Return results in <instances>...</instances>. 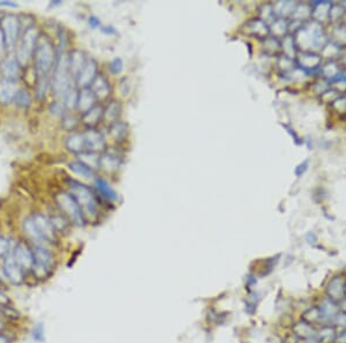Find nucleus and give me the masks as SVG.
Masks as SVG:
<instances>
[{"mask_svg":"<svg viewBox=\"0 0 346 343\" xmlns=\"http://www.w3.org/2000/svg\"><path fill=\"white\" fill-rule=\"evenodd\" d=\"M32 59L36 78H50V73L56 65L57 53L49 36L44 34L38 35Z\"/></svg>","mask_w":346,"mask_h":343,"instance_id":"f257e3e1","label":"nucleus"},{"mask_svg":"<svg viewBox=\"0 0 346 343\" xmlns=\"http://www.w3.org/2000/svg\"><path fill=\"white\" fill-rule=\"evenodd\" d=\"M72 74L69 69L68 63V53H66L63 49L57 55V60L55 68H53V74L51 77V87L52 92L57 97L64 98V96L69 89L72 88L71 85Z\"/></svg>","mask_w":346,"mask_h":343,"instance_id":"f03ea898","label":"nucleus"},{"mask_svg":"<svg viewBox=\"0 0 346 343\" xmlns=\"http://www.w3.org/2000/svg\"><path fill=\"white\" fill-rule=\"evenodd\" d=\"M68 187L69 193L79 204L84 218H89V220L96 218L98 215V202L92 189L80 181L72 179L68 181Z\"/></svg>","mask_w":346,"mask_h":343,"instance_id":"7ed1b4c3","label":"nucleus"},{"mask_svg":"<svg viewBox=\"0 0 346 343\" xmlns=\"http://www.w3.org/2000/svg\"><path fill=\"white\" fill-rule=\"evenodd\" d=\"M294 42L304 50H308L312 48H324L327 41L322 27L317 22H313L296 30Z\"/></svg>","mask_w":346,"mask_h":343,"instance_id":"20e7f679","label":"nucleus"},{"mask_svg":"<svg viewBox=\"0 0 346 343\" xmlns=\"http://www.w3.org/2000/svg\"><path fill=\"white\" fill-rule=\"evenodd\" d=\"M38 31L35 26H29L24 30L21 40L19 41L18 47L15 50V59L19 61L21 66L28 65L30 59H32L36 48V42L38 39Z\"/></svg>","mask_w":346,"mask_h":343,"instance_id":"39448f33","label":"nucleus"},{"mask_svg":"<svg viewBox=\"0 0 346 343\" xmlns=\"http://www.w3.org/2000/svg\"><path fill=\"white\" fill-rule=\"evenodd\" d=\"M56 202L58 207L63 212L69 221L74 224L82 226L84 224V215L82 213L79 204L74 199V197L69 192H60L56 196Z\"/></svg>","mask_w":346,"mask_h":343,"instance_id":"423d86ee","label":"nucleus"},{"mask_svg":"<svg viewBox=\"0 0 346 343\" xmlns=\"http://www.w3.org/2000/svg\"><path fill=\"white\" fill-rule=\"evenodd\" d=\"M32 251H34L35 264L31 272L34 273L36 279L45 280L52 273L53 262H55L53 261V255L50 251L40 245H36Z\"/></svg>","mask_w":346,"mask_h":343,"instance_id":"0eeeda50","label":"nucleus"},{"mask_svg":"<svg viewBox=\"0 0 346 343\" xmlns=\"http://www.w3.org/2000/svg\"><path fill=\"white\" fill-rule=\"evenodd\" d=\"M0 30L5 39L7 50L13 49L18 43L20 31H21V21L15 14H5L0 19Z\"/></svg>","mask_w":346,"mask_h":343,"instance_id":"6e6552de","label":"nucleus"},{"mask_svg":"<svg viewBox=\"0 0 346 343\" xmlns=\"http://www.w3.org/2000/svg\"><path fill=\"white\" fill-rule=\"evenodd\" d=\"M12 257L14 258L16 263H18L24 272L31 271L35 264L34 251L29 247L28 244L23 242H20L16 244Z\"/></svg>","mask_w":346,"mask_h":343,"instance_id":"1a4fd4ad","label":"nucleus"},{"mask_svg":"<svg viewBox=\"0 0 346 343\" xmlns=\"http://www.w3.org/2000/svg\"><path fill=\"white\" fill-rule=\"evenodd\" d=\"M3 271L8 282L19 286L24 281V271L19 266L12 255H7L3 264Z\"/></svg>","mask_w":346,"mask_h":343,"instance_id":"9d476101","label":"nucleus"},{"mask_svg":"<svg viewBox=\"0 0 346 343\" xmlns=\"http://www.w3.org/2000/svg\"><path fill=\"white\" fill-rule=\"evenodd\" d=\"M31 217L45 243H53L57 241V230L52 224L51 218L44 216L43 214H36Z\"/></svg>","mask_w":346,"mask_h":343,"instance_id":"9b49d317","label":"nucleus"},{"mask_svg":"<svg viewBox=\"0 0 346 343\" xmlns=\"http://www.w3.org/2000/svg\"><path fill=\"white\" fill-rule=\"evenodd\" d=\"M97 71H98V66H97L96 60L93 59V58H90V59H88V61H87L84 67L82 68V71L77 74V77L75 78L77 87H80L81 89L89 88V87L92 86L93 81L96 79V77L98 75Z\"/></svg>","mask_w":346,"mask_h":343,"instance_id":"f8f14e48","label":"nucleus"},{"mask_svg":"<svg viewBox=\"0 0 346 343\" xmlns=\"http://www.w3.org/2000/svg\"><path fill=\"white\" fill-rule=\"evenodd\" d=\"M345 282L346 280L341 275L333 276L325 288V293H327L328 298L339 304L345 298Z\"/></svg>","mask_w":346,"mask_h":343,"instance_id":"ddd939ff","label":"nucleus"},{"mask_svg":"<svg viewBox=\"0 0 346 343\" xmlns=\"http://www.w3.org/2000/svg\"><path fill=\"white\" fill-rule=\"evenodd\" d=\"M319 308L321 315H322L323 325H333L335 319L340 312L339 304H337L333 300L329 299L328 297H325V298L321 301Z\"/></svg>","mask_w":346,"mask_h":343,"instance_id":"4468645a","label":"nucleus"},{"mask_svg":"<svg viewBox=\"0 0 346 343\" xmlns=\"http://www.w3.org/2000/svg\"><path fill=\"white\" fill-rule=\"evenodd\" d=\"M0 71H2L3 79L16 82L21 78L22 66L20 65L15 58H11V59L4 61L2 64V67H0Z\"/></svg>","mask_w":346,"mask_h":343,"instance_id":"2eb2a0df","label":"nucleus"},{"mask_svg":"<svg viewBox=\"0 0 346 343\" xmlns=\"http://www.w3.org/2000/svg\"><path fill=\"white\" fill-rule=\"evenodd\" d=\"M83 135L85 139L87 149L88 150L100 153L105 148V139L101 132L94 129H89L88 131L84 132Z\"/></svg>","mask_w":346,"mask_h":343,"instance_id":"dca6fc26","label":"nucleus"},{"mask_svg":"<svg viewBox=\"0 0 346 343\" xmlns=\"http://www.w3.org/2000/svg\"><path fill=\"white\" fill-rule=\"evenodd\" d=\"M88 58H87L84 51L82 50H73L72 52L68 53V63H69V69H71L72 77L75 79L82 68L84 67Z\"/></svg>","mask_w":346,"mask_h":343,"instance_id":"f3484780","label":"nucleus"},{"mask_svg":"<svg viewBox=\"0 0 346 343\" xmlns=\"http://www.w3.org/2000/svg\"><path fill=\"white\" fill-rule=\"evenodd\" d=\"M89 88L94 93L96 100H105V98L109 97L111 93L110 82L105 77L101 75V74H98Z\"/></svg>","mask_w":346,"mask_h":343,"instance_id":"a211bd4d","label":"nucleus"},{"mask_svg":"<svg viewBox=\"0 0 346 343\" xmlns=\"http://www.w3.org/2000/svg\"><path fill=\"white\" fill-rule=\"evenodd\" d=\"M18 87L16 82L2 79L0 80V103L2 104H11L14 102L15 95L18 93Z\"/></svg>","mask_w":346,"mask_h":343,"instance_id":"6ab92c4d","label":"nucleus"},{"mask_svg":"<svg viewBox=\"0 0 346 343\" xmlns=\"http://www.w3.org/2000/svg\"><path fill=\"white\" fill-rule=\"evenodd\" d=\"M96 105V97H95L94 93L90 90V88L81 89L79 93V98H77V104L76 107L79 109L82 115L88 112L90 109Z\"/></svg>","mask_w":346,"mask_h":343,"instance_id":"aec40b11","label":"nucleus"},{"mask_svg":"<svg viewBox=\"0 0 346 343\" xmlns=\"http://www.w3.org/2000/svg\"><path fill=\"white\" fill-rule=\"evenodd\" d=\"M292 332H293V335L296 338L304 341L308 340V338L315 337L316 335V328L314 326H312L311 324H308V322L304 320L295 322V324L292 326Z\"/></svg>","mask_w":346,"mask_h":343,"instance_id":"412c9836","label":"nucleus"},{"mask_svg":"<svg viewBox=\"0 0 346 343\" xmlns=\"http://www.w3.org/2000/svg\"><path fill=\"white\" fill-rule=\"evenodd\" d=\"M66 148L68 151L74 153V154H81V153L85 151V139L83 133H72L66 138Z\"/></svg>","mask_w":346,"mask_h":343,"instance_id":"4be33fe9","label":"nucleus"},{"mask_svg":"<svg viewBox=\"0 0 346 343\" xmlns=\"http://www.w3.org/2000/svg\"><path fill=\"white\" fill-rule=\"evenodd\" d=\"M315 337L320 343H335L337 337L335 326L322 325L319 329H316Z\"/></svg>","mask_w":346,"mask_h":343,"instance_id":"5701e85b","label":"nucleus"},{"mask_svg":"<svg viewBox=\"0 0 346 343\" xmlns=\"http://www.w3.org/2000/svg\"><path fill=\"white\" fill-rule=\"evenodd\" d=\"M298 63L301 69H315L320 66L321 57L312 52H302L298 57Z\"/></svg>","mask_w":346,"mask_h":343,"instance_id":"b1692460","label":"nucleus"},{"mask_svg":"<svg viewBox=\"0 0 346 343\" xmlns=\"http://www.w3.org/2000/svg\"><path fill=\"white\" fill-rule=\"evenodd\" d=\"M95 185H96L98 192H100L102 194V197L105 198L106 200H109V201L118 200V193L114 191V188L105 179L97 178L96 181H95Z\"/></svg>","mask_w":346,"mask_h":343,"instance_id":"393cba45","label":"nucleus"},{"mask_svg":"<svg viewBox=\"0 0 346 343\" xmlns=\"http://www.w3.org/2000/svg\"><path fill=\"white\" fill-rule=\"evenodd\" d=\"M23 231L24 234L27 235V236L31 239V241L36 242L37 244H42L45 243V241L42 237V235L39 234L38 229H37V226L35 224L34 220H32V217H28L26 220L23 221Z\"/></svg>","mask_w":346,"mask_h":343,"instance_id":"a878e982","label":"nucleus"},{"mask_svg":"<svg viewBox=\"0 0 346 343\" xmlns=\"http://www.w3.org/2000/svg\"><path fill=\"white\" fill-rule=\"evenodd\" d=\"M103 116H104V110H103V107L100 105H95L93 109H90L88 112H85L83 115L82 121H83L87 126L94 127L100 123Z\"/></svg>","mask_w":346,"mask_h":343,"instance_id":"bb28decb","label":"nucleus"},{"mask_svg":"<svg viewBox=\"0 0 346 343\" xmlns=\"http://www.w3.org/2000/svg\"><path fill=\"white\" fill-rule=\"evenodd\" d=\"M68 168H69V170L75 173V175L83 177V178H85V179L94 178V177L96 176V171H95V169L88 167V165H85L84 163L80 162V161L69 163Z\"/></svg>","mask_w":346,"mask_h":343,"instance_id":"cd10ccee","label":"nucleus"},{"mask_svg":"<svg viewBox=\"0 0 346 343\" xmlns=\"http://www.w3.org/2000/svg\"><path fill=\"white\" fill-rule=\"evenodd\" d=\"M301 320L308 322V324L314 326V327L316 325H320V326L323 325L322 315H321V311H320L319 307H313L311 309L306 310V311L302 313Z\"/></svg>","mask_w":346,"mask_h":343,"instance_id":"c85d7f7f","label":"nucleus"},{"mask_svg":"<svg viewBox=\"0 0 346 343\" xmlns=\"http://www.w3.org/2000/svg\"><path fill=\"white\" fill-rule=\"evenodd\" d=\"M100 168L108 172H113L119 168V158L114 154H104L101 156Z\"/></svg>","mask_w":346,"mask_h":343,"instance_id":"c756f323","label":"nucleus"},{"mask_svg":"<svg viewBox=\"0 0 346 343\" xmlns=\"http://www.w3.org/2000/svg\"><path fill=\"white\" fill-rule=\"evenodd\" d=\"M127 125L120 121H115L110 125V134L115 141H122L127 135Z\"/></svg>","mask_w":346,"mask_h":343,"instance_id":"7c9ffc66","label":"nucleus"},{"mask_svg":"<svg viewBox=\"0 0 346 343\" xmlns=\"http://www.w3.org/2000/svg\"><path fill=\"white\" fill-rule=\"evenodd\" d=\"M79 158H80V162L84 163L85 165H88V167H90V168H93V169L100 168L101 156H100V154H98V153L85 150L83 153H81V154H79Z\"/></svg>","mask_w":346,"mask_h":343,"instance_id":"2f4dec72","label":"nucleus"},{"mask_svg":"<svg viewBox=\"0 0 346 343\" xmlns=\"http://www.w3.org/2000/svg\"><path fill=\"white\" fill-rule=\"evenodd\" d=\"M247 28H248V31L252 32V34L256 35L257 37H263L266 36L269 30H268V24L262 21V20H253L248 24H247Z\"/></svg>","mask_w":346,"mask_h":343,"instance_id":"473e14b6","label":"nucleus"},{"mask_svg":"<svg viewBox=\"0 0 346 343\" xmlns=\"http://www.w3.org/2000/svg\"><path fill=\"white\" fill-rule=\"evenodd\" d=\"M330 8L331 5L329 3H319L313 10L312 15L314 16L316 21H324L330 13Z\"/></svg>","mask_w":346,"mask_h":343,"instance_id":"72a5a7b5","label":"nucleus"},{"mask_svg":"<svg viewBox=\"0 0 346 343\" xmlns=\"http://www.w3.org/2000/svg\"><path fill=\"white\" fill-rule=\"evenodd\" d=\"M120 110L121 107L119 105L118 102H111L104 110V116H103V118H104L105 121H108V123L112 124L117 121L118 116L120 113Z\"/></svg>","mask_w":346,"mask_h":343,"instance_id":"f704fd0d","label":"nucleus"},{"mask_svg":"<svg viewBox=\"0 0 346 343\" xmlns=\"http://www.w3.org/2000/svg\"><path fill=\"white\" fill-rule=\"evenodd\" d=\"M273 7H274L275 15H278L282 18V16H286L290 14L292 15L295 8V5L291 2H281V3L275 4Z\"/></svg>","mask_w":346,"mask_h":343,"instance_id":"c9c22d12","label":"nucleus"},{"mask_svg":"<svg viewBox=\"0 0 346 343\" xmlns=\"http://www.w3.org/2000/svg\"><path fill=\"white\" fill-rule=\"evenodd\" d=\"M14 103L19 107L22 109H27L31 104V95L26 89H19L18 93L15 95Z\"/></svg>","mask_w":346,"mask_h":343,"instance_id":"e433bc0d","label":"nucleus"},{"mask_svg":"<svg viewBox=\"0 0 346 343\" xmlns=\"http://www.w3.org/2000/svg\"><path fill=\"white\" fill-rule=\"evenodd\" d=\"M287 29H288V26H287V22L285 19L279 18L277 20H274V21L271 22L270 31L273 32L276 37H282L285 35Z\"/></svg>","mask_w":346,"mask_h":343,"instance_id":"4c0bfd02","label":"nucleus"},{"mask_svg":"<svg viewBox=\"0 0 346 343\" xmlns=\"http://www.w3.org/2000/svg\"><path fill=\"white\" fill-rule=\"evenodd\" d=\"M310 15H312V10L310 6L304 4V5L295 6L293 13H292V18L294 19V21H302V20H306Z\"/></svg>","mask_w":346,"mask_h":343,"instance_id":"58836bf2","label":"nucleus"},{"mask_svg":"<svg viewBox=\"0 0 346 343\" xmlns=\"http://www.w3.org/2000/svg\"><path fill=\"white\" fill-rule=\"evenodd\" d=\"M282 48H283V51L285 53V57L290 58H294L295 56V42H294V39L292 36H285L284 37L283 42H282Z\"/></svg>","mask_w":346,"mask_h":343,"instance_id":"ea45409f","label":"nucleus"},{"mask_svg":"<svg viewBox=\"0 0 346 343\" xmlns=\"http://www.w3.org/2000/svg\"><path fill=\"white\" fill-rule=\"evenodd\" d=\"M77 98H79V93L72 87L64 96V104L66 109H73V107H75L77 104Z\"/></svg>","mask_w":346,"mask_h":343,"instance_id":"a19ab883","label":"nucleus"},{"mask_svg":"<svg viewBox=\"0 0 346 343\" xmlns=\"http://www.w3.org/2000/svg\"><path fill=\"white\" fill-rule=\"evenodd\" d=\"M77 125V118L74 115L65 113L63 116V127L67 131H72Z\"/></svg>","mask_w":346,"mask_h":343,"instance_id":"79ce46f5","label":"nucleus"},{"mask_svg":"<svg viewBox=\"0 0 346 343\" xmlns=\"http://www.w3.org/2000/svg\"><path fill=\"white\" fill-rule=\"evenodd\" d=\"M122 68H123V63L120 58H114V59L111 61L109 65L110 72L112 73L113 75H118V74H120Z\"/></svg>","mask_w":346,"mask_h":343,"instance_id":"37998d69","label":"nucleus"},{"mask_svg":"<svg viewBox=\"0 0 346 343\" xmlns=\"http://www.w3.org/2000/svg\"><path fill=\"white\" fill-rule=\"evenodd\" d=\"M274 7L271 5H265L261 10V20L265 23L268 24L271 19L274 18Z\"/></svg>","mask_w":346,"mask_h":343,"instance_id":"c03bdc74","label":"nucleus"},{"mask_svg":"<svg viewBox=\"0 0 346 343\" xmlns=\"http://www.w3.org/2000/svg\"><path fill=\"white\" fill-rule=\"evenodd\" d=\"M10 241L4 236H0V258L6 257L10 253Z\"/></svg>","mask_w":346,"mask_h":343,"instance_id":"a18cd8bd","label":"nucleus"},{"mask_svg":"<svg viewBox=\"0 0 346 343\" xmlns=\"http://www.w3.org/2000/svg\"><path fill=\"white\" fill-rule=\"evenodd\" d=\"M323 73L324 75L327 78H330V79H333L337 74H338V67L335 64H328L327 66H324L323 68Z\"/></svg>","mask_w":346,"mask_h":343,"instance_id":"49530a36","label":"nucleus"},{"mask_svg":"<svg viewBox=\"0 0 346 343\" xmlns=\"http://www.w3.org/2000/svg\"><path fill=\"white\" fill-rule=\"evenodd\" d=\"M333 36H335V39H337L339 44H345L346 43V28L344 27L336 28L335 32H333Z\"/></svg>","mask_w":346,"mask_h":343,"instance_id":"de8ad7c7","label":"nucleus"},{"mask_svg":"<svg viewBox=\"0 0 346 343\" xmlns=\"http://www.w3.org/2000/svg\"><path fill=\"white\" fill-rule=\"evenodd\" d=\"M32 336H34V338L36 341H43V338H44V329H43V326L38 324L36 326V327L34 328V332H32Z\"/></svg>","mask_w":346,"mask_h":343,"instance_id":"09e8293b","label":"nucleus"},{"mask_svg":"<svg viewBox=\"0 0 346 343\" xmlns=\"http://www.w3.org/2000/svg\"><path fill=\"white\" fill-rule=\"evenodd\" d=\"M64 109H65V104H64V103H60V102H55L51 105V111H52V113H55V115L64 116L65 115L63 112Z\"/></svg>","mask_w":346,"mask_h":343,"instance_id":"8fccbe9b","label":"nucleus"},{"mask_svg":"<svg viewBox=\"0 0 346 343\" xmlns=\"http://www.w3.org/2000/svg\"><path fill=\"white\" fill-rule=\"evenodd\" d=\"M344 11H343V7H339V6H333L330 8V13H329V16L332 18L333 20L338 19L339 16L343 15Z\"/></svg>","mask_w":346,"mask_h":343,"instance_id":"3c124183","label":"nucleus"},{"mask_svg":"<svg viewBox=\"0 0 346 343\" xmlns=\"http://www.w3.org/2000/svg\"><path fill=\"white\" fill-rule=\"evenodd\" d=\"M278 65L281 66L282 68L285 69V71H287V69H291L292 68V59H290V58H287V57H282L281 59H279L278 61Z\"/></svg>","mask_w":346,"mask_h":343,"instance_id":"603ef678","label":"nucleus"},{"mask_svg":"<svg viewBox=\"0 0 346 343\" xmlns=\"http://www.w3.org/2000/svg\"><path fill=\"white\" fill-rule=\"evenodd\" d=\"M335 325L341 326V327H343L344 329L346 328V313L339 312V315L337 316V318L335 319V322H333V326Z\"/></svg>","mask_w":346,"mask_h":343,"instance_id":"864d4df0","label":"nucleus"},{"mask_svg":"<svg viewBox=\"0 0 346 343\" xmlns=\"http://www.w3.org/2000/svg\"><path fill=\"white\" fill-rule=\"evenodd\" d=\"M6 51H7V48H6L5 39H4L2 30H0V61H2V60L4 59V57H5Z\"/></svg>","mask_w":346,"mask_h":343,"instance_id":"5fc2aeb1","label":"nucleus"},{"mask_svg":"<svg viewBox=\"0 0 346 343\" xmlns=\"http://www.w3.org/2000/svg\"><path fill=\"white\" fill-rule=\"evenodd\" d=\"M12 301L10 299V297L5 295L3 291H0V308H7L11 307Z\"/></svg>","mask_w":346,"mask_h":343,"instance_id":"6e6d98bb","label":"nucleus"},{"mask_svg":"<svg viewBox=\"0 0 346 343\" xmlns=\"http://www.w3.org/2000/svg\"><path fill=\"white\" fill-rule=\"evenodd\" d=\"M88 22H89V26L92 28H97V27H100V24H101L100 20H98L96 16H90Z\"/></svg>","mask_w":346,"mask_h":343,"instance_id":"4d7b16f0","label":"nucleus"},{"mask_svg":"<svg viewBox=\"0 0 346 343\" xmlns=\"http://www.w3.org/2000/svg\"><path fill=\"white\" fill-rule=\"evenodd\" d=\"M335 343H346V329H344L341 333L337 334Z\"/></svg>","mask_w":346,"mask_h":343,"instance_id":"13d9d810","label":"nucleus"},{"mask_svg":"<svg viewBox=\"0 0 346 343\" xmlns=\"http://www.w3.org/2000/svg\"><path fill=\"white\" fill-rule=\"evenodd\" d=\"M19 5L14 2H6V0H3V2H0V7H12V8H16Z\"/></svg>","mask_w":346,"mask_h":343,"instance_id":"bf43d9fd","label":"nucleus"},{"mask_svg":"<svg viewBox=\"0 0 346 343\" xmlns=\"http://www.w3.org/2000/svg\"><path fill=\"white\" fill-rule=\"evenodd\" d=\"M0 343H12V341L7 335H4L3 333H0Z\"/></svg>","mask_w":346,"mask_h":343,"instance_id":"052dcab7","label":"nucleus"},{"mask_svg":"<svg viewBox=\"0 0 346 343\" xmlns=\"http://www.w3.org/2000/svg\"><path fill=\"white\" fill-rule=\"evenodd\" d=\"M339 310H340V312L346 313V297L339 303Z\"/></svg>","mask_w":346,"mask_h":343,"instance_id":"680f3d73","label":"nucleus"},{"mask_svg":"<svg viewBox=\"0 0 346 343\" xmlns=\"http://www.w3.org/2000/svg\"><path fill=\"white\" fill-rule=\"evenodd\" d=\"M305 343H320V342L317 341L316 337H312V338H308V340L305 341Z\"/></svg>","mask_w":346,"mask_h":343,"instance_id":"e2e57ef3","label":"nucleus"},{"mask_svg":"<svg viewBox=\"0 0 346 343\" xmlns=\"http://www.w3.org/2000/svg\"><path fill=\"white\" fill-rule=\"evenodd\" d=\"M4 329H5V324H4L3 320L0 319V333H3Z\"/></svg>","mask_w":346,"mask_h":343,"instance_id":"0e129e2a","label":"nucleus"},{"mask_svg":"<svg viewBox=\"0 0 346 343\" xmlns=\"http://www.w3.org/2000/svg\"><path fill=\"white\" fill-rule=\"evenodd\" d=\"M0 316H3V313H2V308H0Z\"/></svg>","mask_w":346,"mask_h":343,"instance_id":"69168bd1","label":"nucleus"},{"mask_svg":"<svg viewBox=\"0 0 346 343\" xmlns=\"http://www.w3.org/2000/svg\"><path fill=\"white\" fill-rule=\"evenodd\" d=\"M345 297H346V282H345Z\"/></svg>","mask_w":346,"mask_h":343,"instance_id":"338daca9","label":"nucleus"}]
</instances>
